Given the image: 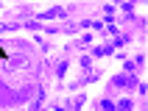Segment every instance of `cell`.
Listing matches in <instances>:
<instances>
[{"mask_svg": "<svg viewBox=\"0 0 148 111\" xmlns=\"http://www.w3.org/2000/svg\"><path fill=\"white\" fill-rule=\"evenodd\" d=\"M0 58H3V61H8V53H6L3 47H0Z\"/></svg>", "mask_w": 148, "mask_h": 111, "instance_id": "cell-1", "label": "cell"}]
</instances>
